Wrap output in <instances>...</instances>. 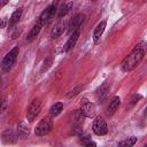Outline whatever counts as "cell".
I'll list each match as a JSON object with an SVG mask.
<instances>
[{"mask_svg": "<svg viewBox=\"0 0 147 147\" xmlns=\"http://www.w3.org/2000/svg\"><path fill=\"white\" fill-rule=\"evenodd\" d=\"M144 55H145L144 48L141 46L137 45L134 47V49L123 60V62L121 63V69L125 72H129V71L136 69L140 64V62L142 61Z\"/></svg>", "mask_w": 147, "mask_h": 147, "instance_id": "cell-1", "label": "cell"}, {"mask_svg": "<svg viewBox=\"0 0 147 147\" xmlns=\"http://www.w3.org/2000/svg\"><path fill=\"white\" fill-rule=\"evenodd\" d=\"M18 52H20V49H18V47L16 46V47L11 48V49L5 55V57H3L2 62H1V68H2L3 71L7 72V71H9V70L13 68V65H14L16 59H17Z\"/></svg>", "mask_w": 147, "mask_h": 147, "instance_id": "cell-2", "label": "cell"}, {"mask_svg": "<svg viewBox=\"0 0 147 147\" xmlns=\"http://www.w3.org/2000/svg\"><path fill=\"white\" fill-rule=\"evenodd\" d=\"M53 129V121L51 117H45L42 118L34 127V133L39 137L41 136H46L51 132V130Z\"/></svg>", "mask_w": 147, "mask_h": 147, "instance_id": "cell-3", "label": "cell"}, {"mask_svg": "<svg viewBox=\"0 0 147 147\" xmlns=\"http://www.w3.org/2000/svg\"><path fill=\"white\" fill-rule=\"evenodd\" d=\"M56 11H57L56 6H55V5H51V6H48V7L40 14L38 21L42 24V26H44V25H48V24L53 21V18H54Z\"/></svg>", "mask_w": 147, "mask_h": 147, "instance_id": "cell-4", "label": "cell"}, {"mask_svg": "<svg viewBox=\"0 0 147 147\" xmlns=\"http://www.w3.org/2000/svg\"><path fill=\"white\" fill-rule=\"evenodd\" d=\"M40 109H41V101L40 99L36 98L32 100V102L30 103L29 108H28V111H26V119L29 122H33L34 118L38 116V114L40 113Z\"/></svg>", "mask_w": 147, "mask_h": 147, "instance_id": "cell-5", "label": "cell"}, {"mask_svg": "<svg viewBox=\"0 0 147 147\" xmlns=\"http://www.w3.org/2000/svg\"><path fill=\"white\" fill-rule=\"evenodd\" d=\"M80 113L85 117H93L94 114H95V106H94V103L88 101V99L83 98L80 100Z\"/></svg>", "mask_w": 147, "mask_h": 147, "instance_id": "cell-6", "label": "cell"}, {"mask_svg": "<svg viewBox=\"0 0 147 147\" xmlns=\"http://www.w3.org/2000/svg\"><path fill=\"white\" fill-rule=\"evenodd\" d=\"M93 132L96 136H105L108 132V126L106 121L101 116H96L93 122Z\"/></svg>", "mask_w": 147, "mask_h": 147, "instance_id": "cell-7", "label": "cell"}, {"mask_svg": "<svg viewBox=\"0 0 147 147\" xmlns=\"http://www.w3.org/2000/svg\"><path fill=\"white\" fill-rule=\"evenodd\" d=\"M84 20H85V14H83V13L76 14V15L69 21V23H68V33H71V32H74L75 30H77V29L82 25V23L84 22Z\"/></svg>", "mask_w": 147, "mask_h": 147, "instance_id": "cell-8", "label": "cell"}, {"mask_svg": "<svg viewBox=\"0 0 147 147\" xmlns=\"http://www.w3.org/2000/svg\"><path fill=\"white\" fill-rule=\"evenodd\" d=\"M78 38H79V30L77 29V30H75L74 32H71L69 39L67 40V42H65L64 46H63V52H69L70 49H72V48L75 47V45H76Z\"/></svg>", "mask_w": 147, "mask_h": 147, "instance_id": "cell-9", "label": "cell"}, {"mask_svg": "<svg viewBox=\"0 0 147 147\" xmlns=\"http://www.w3.org/2000/svg\"><path fill=\"white\" fill-rule=\"evenodd\" d=\"M65 28H68L65 21H60L57 24H55L54 28H53L52 31H51V37H52V39H56V38H59V37L64 32Z\"/></svg>", "mask_w": 147, "mask_h": 147, "instance_id": "cell-10", "label": "cell"}, {"mask_svg": "<svg viewBox=\"0 0 147 147\" xmlns=\"http://www.w3.org/2000/svg\"><path fill=\"white\" fill-rule=\"evenodd\" d=\"M108 92H109V84L108 83H103L95 92V95H96V99H98V102H103L108 95Z\"/></svg>", "mask_w": 147, "mask_h": 147, "instance_id": "cell-11", "label": "cell"}, {"mask_svg": "<svg viewBox=\"0 0 147 147\" xmlns=\"http://www.w3.org/2000/svg\"><path fill=\"white\" fill-rule=\"evenodd\" d=\"M41 28H42V24L38 21V22L31 28V30L29 31V33H28V36H26V41H28V42H32V41L38 37V34H39Z\"/></svg>", "mask_w": 147, "mask_h": 147, "instance_id": "cell-12", "label": "cell"}, {"mask_svg": "<svg viewBox=\"0 0 147 147\" xmlns=\"http://www.w3.org/2000/svg\"><path fill=\"white\" fill-rule=\"evenodd\" d=\"M106 24H107V22H106V21H102V22H100V23L95 26V29H94V31H93V40H94L95 44L100 42L101 36H102V33H103V31H105V28H106Z\"/></svg>", "mask_w": 147, "mask_h": 147, "instance_id": "cell-13", "label": "cell"}, {"mask_svg": "<svg viewBox=\"0 0 147 147\" xmlns=\"http://www.w3.org/2000/svg\"><path fill=\"white\" fill-rule=\"evenodd\" d=\"M119 105H121V99H119V96L115 95V96L110 100V103H109L108 107H107V115H108V116L114 115V114L116 113V110L118 109Z\"/></svg>", "mask_w": 147, "mask_h": 147, "instance_id": "cell-14", "label": "cell"}, {"mask_svg": "<svg viewBox=\"0 0 147 147\" xmlns=\"http://www.w3.org/2000/svg\"><path fill=\"white\" fill-rule=\"evenodd\" d=\"M16 133L20 138L24 139L26 138L29 134H30V130H29V126L28 124L24 122V121H21L18 124H17V129H16Z\"/></svg>", "mask_w": 147, "mask_h": 147, "instance_id": "cell-15", "label": "cell"}, {"mask_svg": "<svg viewBox=\"0 0 147 147\" xmlns=\"http://www.w3.org/2000/svg\"><path fill=\"white\" fill-rule=\"evenodd\" d=\"M72 6H74V2H68V3L62 5V6L60 7V9H57V18L61 20V18L65 17V16L69 14V11L71 10Z\"/></svg>", "mask_w": 147, "mask_h": 147, "instance_id": "cell-16", "label": "cell"}, {"mask_svg": "<svg viewBox=\"0 0 147 147\" xmlns=\"http://www.w3.org/2000/svg\"><path fill=\"white\" fill-rule=\"evenodd\" d=\"M22 13H23V8L20 7V8H17V9L11 14V16H10V18H9V23H8L9 28H11L13 25H15V24L20 21L21 16H22Z\"/></svg>", "mask_w": 147, "mask_h": 147, "instance_id": "cell-17", "label": "cell"}, {"mask_svg": "<svg viewBox=\"0 0 147 147\" xmlns=\"http://www.w3.org/2000/svg\"><path fill=\"white\" fill-rule=\"evenodd\" d=\"M2 139H3L5 142H15L16 141V136H15L13 130L8 129L2 133Z\"/></svg>", "mask_w": 147, "mask_h": 147, "instance_id": "cell-18", "label": "cell"}, {"mask_svg": "<svg viewBox=\"0 0 147 147\" xmlns=\"http://www.w3.org/2000/svg\"><path fill=\"white\" fill-rule=\"evenodd\" d=\"M62 110H63V103H62V102H56V103H54V105L49 108V114H51V116L55 117V116H57Z\"/></svg>", "mask_w": 147, "mask_h": 147, "instance_id": "cell-19", "label": "cell"}, {"mask_svg": "<svg viewBox=\"0 0 147 147\" xmlns=\"http://www.w3.org/2000/svg\"><path fill=\"white\" fill-rule=\"evenodd\" d=\"M136 142H137V138H136V137H130V138H126V139L119 141V142H118V146L131 147V146H133Z\"/></svg>", "mask_w": 147, "mask_h": 147, "instance_id": "cell-20", "label": "cell"}, {"mask_svg": "<svg viewBox=\"0 0 147 147\" xmlns=\"http://www.w3.org/2000/svg\"><path fill=\"white\" fill-rule=\"evenodd\" d=\"M80 142L84 145V146H96L95 142H93L91 139H90V136L88 134H80Z\"/></svg>", "mask_w": 147, "mask_h": 147, "instance_id": "cell-21", "label": "cell"}, {"mask_svg": "<svg viewBox=\"0 0 147 147\" xmlns=\"http://www.w3.org/2000/svg\"><path fill=\"white\" fill-rule=\"evenodd\" d=\"M140 98H141V95H139V94H134V95L132 96V99L130 100V103L127 105V108H131L133 105H136V103H137V101H138Z\"/></svg>", "mask_w": 147, "mask_h": 147, "instance_id": "cell-22", "label": "cell"}, {"mask_svg": "<svg viewBox=\"0 0 147 147\" xmlns=\"http://www.w3.org/2000/svg\"><path fill=\"white\" fill-rule=\"evenodd\" d=\"M82 90V87L80 86H77V87H75L72 91H70V93H68L67 94V98H72V96H75V95H77L78 93H79V91Z\"/></svg>", "mask_w": 147, "mask_h": 147, "instance_id": "cell-23", "label": "cell"}, {"mask_svg": "<svg viewBox=\"0 0 147 147\" xmlns=\"http://www.w3.org/2000/svg\"><path fill=\"white\" fill-rule=\"evenodd\" d=\"M9 2V0H0V8H2L3 6H6Z\"/></svg>", "mask_w": 147, "mask_h": 147, "instance_id": "cell-24", "label": "cell"}, {"mask_svg": "<svg viewBox=\"0 0 147 147\" xmlns=\"http://www.w3.org/2000/svg\"><path fill=\"white\" fill-rule=\"evenodd\" d=\"M1 101H2V98H1V94H0V103H1Z\"/></svg>", "mask_w": 147, "mask_h": 147, "instance_id": "cell-25", "label": "cell"}, {"mask_svg": "<svg viewBox=\"0 0 147 147\" xmlns=\"http://www.w3.org/2000/svg\"><path fill=\"white\" fill-rule=\"evenodd\" d=\"M91 1H96V0H91Z\"/></svg>", "mask_w": 147, "mask_h": 147, "instance_id": "cell-26", "label": "cell"}]
</instances>
